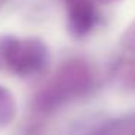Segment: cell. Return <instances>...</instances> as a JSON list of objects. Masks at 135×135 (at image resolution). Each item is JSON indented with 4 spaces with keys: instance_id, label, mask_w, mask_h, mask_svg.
<instances>
[{
    "instance_id": "obj_7",
    "label": "cell",
    "mask_w": 135,
    "mask_h": 135,
    "mask_svg": "<svg viewBox=\"0 0 135 135\" xmlns=\"http://www.w3.org/2000/svg\"><path fill=\"white\" fill-rule=\"evenodd\" d=\"M120 45L123 50L135 54V19L126 26L120 36Z\"/></svg>"
},
{
    "instance_id": "obj_10",
    "label": "cell",
    "mask_w": 135,
    "mask_h": 135,
    "mask_svg": "<svg viewBox=\"0 0 135 135\" xmlns=\"http://www.w3.org/2000/svg\"><path fill=\"white\" fill-rule=\"evenodd\" d=\"M3 2H4V0H0V3H3Z\"/></svg>"
},
{
    "instance_id": "obj_4",
    "label": "cell",
    "mask_w": 135,
    "mask_h": 135,
    "mask_svg": "<svg viewBox=\"0 0 135 135\" xmlns=\"http://www.w3.org/2000/svg\"><path fill=\"white\" fill-rule=\"evenodd\" d=\"M16 115V102L13 94L0 84V129L6 128Z\"/></svg>"
},
{
    "instance_id": "obj_8",
    "label": "cell",
    "mask_w": 135,
    "mask_h": 135,
    "mask_svg": "<svg viewBox=\"0 0 135 135\" xmlns=\"http://www.w3.org/2000/svg\"><path fill=\"white\" fill-rule=\"evenodd\" d=\"M93 2V0H91ZM96 2H100V3H118L120 0H96Z\"/></svg>"
},
{
    "instance_id": "obj_6",
    "label": "cell",
    "mask_w": 135,
    "mask_h": 135,
    "mask_svg": "<svg viewBox=\"0 0 135 135\" xmlns=\"http://www.w3.org/2000/svg\"><path fill=\"white\" fill-rule=\"evenodd\" d=\"M118 81L128 90H135V60L126 61L118 68Z\"/></svg>"
},
{
    "instance_id": "obj_2",
    "label": "cell",
    "mask_w": 135,
    "mask_h": 135,
    "mask_svg": "<svg viewBox=\"0 0 135 135\" xmlns=\"http://www.w3.org/2000/svg\"><path fill=\"white\" fill-rule=\"evenodd\" d=\"M50 60V51L42 39H16L7 70L16 76H33L45 68Z\"/></svg>"
},
{
    "instance_id": "obj_1",
    "label": "cell",
    "mask_w": 135,
    "mask_h": 135,
    "mask_svg": "<svg viewBox=\"0 0 135 135\" xmlns=\"http://www.w3.org/2000/svg\"><path fill=\"white\" fill-rule=\"evenodd\" d=\"M93 83L94 76L87 62L79 58L68 60L35 94L33 106L39 112L51 113L64 103L87 94Z\"/></svg>"
},
{
    "instance_id": "obj_9",
    "label": "cell",
    "mask_w": 135,
    "mask_h": 135,
    "mask_svg": "<svg viewBox=\"0 0 135 135\" xmlns=\"http://www.w3.org/2000/svg\"><path fill=\"white\" fill-rule=\"evenodd\" d=\"M87 135H97V134H96V131H91L90 134H87Z\"/></svg>"
},
{
    "instance_id": "obj_3",
    "label": "cell",
    "mask_w": 135,
    "mask_h": 135,
    "mask_svg": "<svg viewBox=\"0 0 135 135\" xmlns=\"http://www.w3.org/2000/svg\"><path fill=\"white\" fill-rule=\"evenodd\" d=\"M67 6L68 31L73 36L87 35L97 23V12L91 0H64Z\"/></svg>"
},
{
    "instance_id": "obj_5",
    "label": "cell",
    "mask_w": 135,
    "mask_h": 135,
    "mask_svg": "<svg viewBox=\"0 0 135 135\" xmlns=\"http://www.w3.org/2000/svg\"><path fill=\"white\" fill-rule=\"evenodd\" d=\"M16 39L18 38L13 35H0V71L9 68L10 57H12Z\"/></svg>"
}]
</instances>
